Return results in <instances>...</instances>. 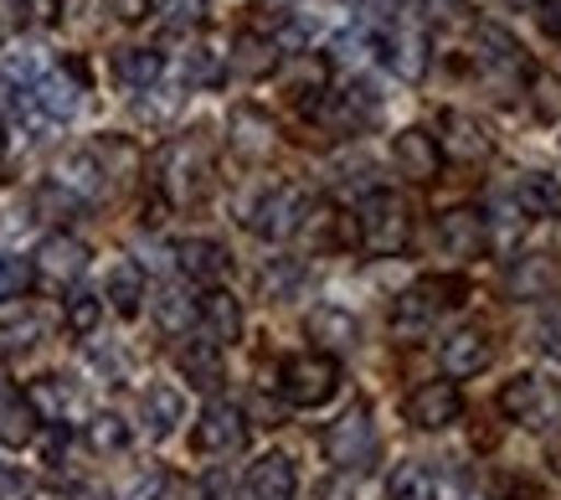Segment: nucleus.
I'll list each match as a JSON object with an SVG mask.
<instances>
[{
	"label": "nucleus",
	"mask_w": 561,
	"mask_h": 500,
	"mask_svg": "<svg viewBox=\"0 0 561 500\" xmlns=\"http://www.w3.org/2000/svg\"><path fill=\"white\" fill-rule=\"evenodd\" d=\"M356 238L371 248L376 259H397V253H408L412 217H408V207H402V196H391V191H371V196L360 202Z\"/></svg>",
	"instance_id": "nucleus-1"
},
{
	"label": "nucleus",
	"mask_w": 561,
	"mask_h": 500,
	"mask_svg": "<svg viewBox=\"0 0 561 500\" xmlns=\"http://www.w3.org/2000/svg\"><path fill=\"white\" fill-rule=\"evenodd\" d=\"M335 387H341V362L324 356V351L289 356L284 372H278V393H284V402H294V408H320V402L335 397Z\"/></svg>",
	"instance_id": "nucleus-2"
},
{
	"label": "nucleus",
	"mask_w": 561,
	"mask_h": 500,
	"mask_svg": "<svg viewBox=\"0 0 561 500\" xmlns=\"http://www.w3.org/2000/svg\"><path fill=\"white\" fill-rule=\"evenodd\" d=\"M324 454H330V465L341 469V475H360V469L376 465V429H371V413H366V402H356L351 413H341L324 433Z\"/></svg>",
	"instance_id": "nucleus-3"
},
{
	"label": "nucleus",
	"mask_w": 561,
	"mask_h": 500,
	"mask_svg": "<svg viewBox=\"0 0 561 500\" xmlns=\"http://www.w3.org/2000/svg\"><path fill=\"white\" fill-rule=\"evenodd\" d=\"M305 217H309L305 191L299 186H268L263 196H257V207L248 212V227H253L257 238L284 242V238H294V232L305 227Z\"/></svg>",
	"instance_id": "nucleus-4"
},
{
	"label": "nucleus",
	"mask_w": 561,
	"mask_h": 500,
	"mask_svg": "<svg viewBox=\"0 0 561 500\" xmlns=\"http://www.w3.org/2000/svg\"><path fill=\"white\" fill-rule=\"evenodd\" d=\"M402 413H408L412 429L438 433V429H448V423H459L463 397H459V387H454V382H423V387L402 402Z\"/></svg>",
	"instance_id": "nucleus-5"
},
{
	"label": "nucleus",
	"mask_w": 561,
	"mask_h": 500,
	"mask_svg": "<svg viewBox=\"0 0 561 500\" xmlns=\"http://www.w3.org/2000/svg\"><path fill=\"white\" fill-rule=\"evenodd\" d=\"M376 47H381V63H387L402 83H417V78L427 72V42H423V32H417V26H408L402 16L391 21V26H381V42H376Z\"/></svg>",
	"instance_id": "nucleus-6"
},
{
	"label": "nucleus",
	"mask_w": 561,
	"mask_h": 500,
	"mask_svg": "<svg viewBox=\"0 0 561 500\" xmlns=\"http://www.w3.org/2000/svg\"><path fill=\"white\" fill-rule=\"evenodd\" d=\"M391 160H397V171L408 175V181H417V186H427V181H438L443 171V150H438V135H427V129H402V135L391 139Z\"/></svg>",
	"instance_id": "nucleus-7"
},
{
	"label": "nucleus",
	"mask_w": 561,
	"mask_h": 500,
	"mask_svg": "<svg viewBox=\"0 0 561 500\" xmlns=\"http://www.w3.org/2000/svg\"><path fill=\"white\" fill-rule=\"evenodd\" d=\"M83 63H68V68H51V72H42L32 83V99H36V109L47 114V120H72L78 114V93H83Z\"/></svg>",
	"instance_id": "nucleus-8"
},
{
	"label": "nucleus",
	"mask_w": 561,
	"mask_h": 500,
	"mask_svg": "<svg viewBox=\"0 0 561 500\" xmlns=\"http://www.w3.org/2000/svg\"><path fill=\"white\" fill-rule=\"evenodd\" d=\"M438 238L454 259H484L490 253V227L479 207H454L438 217Z\"/></svg>",
	"instance_id": "nucleus-9"
},
{
	"label": "nucleus",
	"mask_w": 561,
	"mask_h": 500,
	"mask_svg": "<svg viewBox=\"0 0 561 500\" xmlns=\"http://www.w3.org/2000/svg\"><path fill=\"white\" fill-rule=\"evenodd\" d=\"M175 263H181V274L191 284H206V289H221V279L232 274V259H227V248L211 238H186L175 242Z\"/></svg>",
	"instance_id": "nucleus-10"
},
{
	"label": "nucleus",
	"mask_w": 561,
	"mask_h": 500,
	"mask_svg": "<svg viewBox=\"0 0 561 500\" xmlns=\"http://www.w3.org/2000/svg\"><path fill=\"white\" fill-rule=\"evenodd\" d=\"M248 439V423H242V408L232 402H206L202 423H196V448L202 454H232Z\"/></svg>",
	"instance_id": "nucleus-11"
},
{
	"label": "nucleus",
	"mask_w": 561,
	"mask_h": 500,
	"mask_svg": "<svg viewBox=\"0 0 561 500\" xmlns=\"http://www.w3.org/2000/svg\"><path fill=\"white\" fill-rule=\"evenodd\" d=\"M557 259L551 253H520V259L511 263V274H505V289H511V299H546V294L557 289Z\"/></svg>",
	"instance_id": "nucleus-12"
},
{
	"label": "nucleus",
	"mask_w": 561,
	"mask_h": 500,
	"mask_svg": "<svg viewBox=\"0 0 561 500\" xmlns=\"http://www.w3.org/2000/svg\"><path fill=\"white\" fill-rule=\"evenodd\" d=\"M490 362L494 345L484 330H459V336L443 341V372L448 377H479V372H490Z\"/></svg>",
	"instance_id": "nucleus-13"
},
{
	"label": "nucleus",
	"mask_w": 561,
	"mask_h": 500,
	"mask_svg": "<svg viewBox=\"0 0 561 500\" xmlns=\"http://www.w3.org/2000/svg\"><path fill=\"white\" fill-rule=\"evenodd\" d=\"M36 269H42V279H51V284H72V279L88 269V248L78 238H68V232H51V238L36 248Z\"/></svg>",
	"instance_id": "nucleus-14"
},
{
	"label": "nucleus",
	"mask_w": 561,
	"mask_h": 500,
	"mask_svg": "<svg viewBox=\"0 0 561 500\" xmlns=\"http://www.w3.org/2000/svg\"><path fill=\"white\" fill-rule=\"evenodd\" d=\"M294 459L289 454H263L248 465V496L253 500H289L294 496Z\"/></svg>",
	"instance_id": "nucleus-15"
},
{
	"label": "nucleus",
	"mask_w": 561,
	"mask_h": 500,
	"mask_svg": "<svg viewBox=\"0 0 561 500\" xmlns=\"http://www.w3.org/2000/svg\"><path fill=\"white\" fill-rule=\"evenodd\" d=\"M196 315L206 320V330H211V341L217 345L242 341V305L227 289H206L202 305H196Z\"/></svg>",
	"instance_id": "nucleus-16"
},
{
	"label": "nucleus",
	"mask_w": 561,
	"mask_h": 500,
	"mask_svg": "<svg viewBox=\"0 0 561 500\" xmlns=\"http://www.w3.org/2000/svg\"><path fill=\"white\" fill-rule=\"evenodd\" d=\"M541 408H546V387H541V377H530V372H520V377H511L505 387H500V413L505 418H515V423H536L541 418Z\"/></svg>",
	"instance_id": "nucleus-17"
},
{
	"label": "nucleus",
	"mask_w": 561,
	"mask_h": 500,
	"mask_svg": "<svg viewBox=\"0 0 561 500\" xmlns=\"http://www.w3.org/2000/svg\"><path fill=\"white\" fill-rule=\"evenodd\" d=\"M175 366H181V377H186L191 387H202V393L221 387V345L217 341H186L181 356H175Z\"/></svg>",
	"instance_id": "nucleus-18"
},
{
	"label": "nucleus",
	"mask_w": 561,
	"mask_h": 500,
	"mask_svg": "<svg viewBox=\"0 0 561 500\" xmlns=\"http://www.w3.org/2000/svg\"><path fill=\"white\" fill-rule=\"evenodd\" d=\"M438 150H448V156H459L463 166H469V160H484V156H490V135H484V129H479L469 114H443Z\"/></svg>",
	"instance_id": "nucleus-19"
},
{
	"label": "nucleus",
	"mask_w": 561,
	"mask_h": 500,
	"mask_svg": "<svg viewBox=\"0 0 561 500\" xmlns=\"http://www.w3.org/2000/svg\"><path fill=\"white\" fill-rule=\"evenodd\" d=\"M309 336L324 345V356L330 351H351L356 345V336H360V326H356V315L351 310H335V305H320V310L309 315Z\"/></svg>",
	"instance_id": "nucleus-20"
},
{
	"label": "nucleus",
	"mask_w": 561,
	"mask_h": 500,
	"mask_svg": "<svg viewBox=\"0 0 561 500\" xmlns=\"http://www.w3.org/2000/svg\"><path fill=\"white\" fill-rule=\"evenodd\" d=\"M32 439H36V408L16 387H0V444L21 448V444H32Z\"/></svg>",
	"instance_id": "nucleus-21"
},
{
	"label": "nucleus",
	"mask_w": 561,
	"mask_h": 500,
	"mask_svg": "<svg viewBox=\"0 0 561 500\" xmlns=\"http://www.w3.org/2000/svg\"><path fill=\"white\" fill-rule=\"evenodd\" d=\"M103 294H108V305L124 315V320H135L139 305H145V269L139 263H114L108 269V284H103Z\"/></svg>",
	"instance_id": "nucleus-22"
},
{
	"label": "nucleus",
	"mask_w": 561,
	"mask_h": 500,
	"mask_svg": "<svg viewBox=\"0 0 561 500\" xmlns=\"http://www.w3.org/2000/svg\"><path fill=\"white\" fill-rule=\"evenodd\" d=\"M515 207L526 212V217H536V223L557 217V212H561V186H557V175H541V171L520 175V186H515Z\"/></svg>",
	"instance_id": "nucleus-23"
},
{
	"label": "nucleus",
	"mask_w": 561,
	"mask_h": 500,
	"mask_svg": "<svg viewBox=\"0 0 561 500\" xmlns=\"http://www.w3.org/2000/svg\"><path fill=\"white\" fill-rule=\"evenodd\" d=\"M114 72H119V83L129 93H145V88L160 83V72H165V57L154 53V47H124L114 57Z\"/></svg>",
	"instance_id": "nucleus-24"
},
{
	"label": "nucleus",
	"mask_w": 561,
	"mask_h": 500,
	"mask_svg": "<svg viewBox=\"0 0 561 500\" xmlns=\"http://www.w3.org/2000/svg\"><path fill=\"white\" fill-rule=\"evenodd\" d=\"M103 166H99V156H68L62 166H57V181L51 186H62L72 196V202H88V196H99L103 191Z\"/></svg>",
	"instance_id": "nucleus-25"
},
{
	"label": "nucleus",
	"mask_w": 561,
	"mask_h": 500,
	"mask_svg": "<svg viewBox=\"0 0 561 500\" xmlns=\"http://www.w3.org/2000/svg\"><path fill=\"white\" fill-rule=\"evenodd\" d=\"M479 47H484V68H500V72H526V53H520V42H515L505 26H479Z\"/></svg>",
	"instance_id": "nucleus-26"
},
{
	"label": "nucleus",
	"mask_w": 561,
	"mask_h": 500,
	"mask_svg": "<svg viewBox=\"0 0 561 500\" xmlns=\"http://www.w3.org/2000/svg\"><path fill=\"white\" fill-rule=\"evenodd\" d=\"M433 320H438V305H433L417 284H412V289L391 305V330H397V336H423Z\"/></svg>",
	"instance_id": "nucleus-27"
},
{
	"label": "nucleus",
	"mask_w": 561,
	"mask_h": 500,
	"mask_svg": "<svg viewBox=\"0 0 561 500\" xmlns=\"http://www.w3.org/2000/svg\"><path fill=\"white\" fill-rule=\"evenodd\" d=\"M433 490H438V480H433V469L417 465V459H402L387 480V500H433Z\"/></svg>",
	"instance_id": "nucleus-28"
},
{
	"label": "nucleus",
	"mask_w": 561,
	"mask_h": 500,
	"mask_svg": "<svg viewBox=\"0 0 561 500\" xmlns=\"http://www.w3.org/2000/svg\"><path fill=\"white\" fill-rule=\"evenodd\" d=\"M181 413H186V402H181V393H175L171 382H160V387L145 393V423H150V433H171L181 423Z\"/></svg>",
	"instance_id": "nucleus-29"
},
{
	"label": "nucleus",
	"mask_w": 561,
	"mask_h": 500,
	"mask_svg": "<svg viewBox=\"0 0 561 500\" xmlns=\"http://www.w3.org/2000/svg\"><path fill=\"white\" fill-rule=\"evenodd\" d=\"M273 63H278V47H273V42H263V36H238L232 68H238L242 78H263V72H273Z\"/></svg>",
	"instance_id": "nucleus-30"
},
{
	"label": "nucleus",
	"mask_w": 561,
	"mask_h": 500,
	"mask_svg": "<svg viewBox=\"0 0 561 500\" xmlns=\"http://www.w3.org/2000/svg\"><path fill=\"white\" fill-rule=\"evenodd\" d=\"M88 448H93V454H119V448H129V423H124L119 413L88 418Z\"/></svg>",
	"instance_id": "nucleus-31"
},
{
	"label": "nucleus",
	"mask_w": 561,
	"mask_h": 500,
	"mask_svg": "<svg viewBox=\"0 0 561 500\" xmlns=\"http://www.w3.org/2000/svg\"><path fill=\"white\" fill-rule=\"evenodd\" d=\"M232 129H238V150H242V156H263V150H268L273 124L263 120V114H253V109H238V114H232Z\"/></svg>",
	"instance_id": "nucleus-32"
},
{
	"label": "nucleus",
	"mask_w": 561,
	"mask_h": 500,
	"mask_svg": "<svg viewBox=\"0 0 561 500\" xmlns=\"http://www.w3.org/2000/svg\"><path fill=\"white\" fill-rule=\"evenodd\" d=\"M417 289H423L427 299L438 305V315H443V310H459L463 299H469V279H459V274H438V279H423Z\"/></svg>",
	"instance_id": "nucleus-33"
},
{
	"label": "nucleus",
	"mask_w": 561,
	"mask_h": 500,
	"mask_svg": "<svg viewBox=\"0 0 561 500\" xmlns=\"http://www.w3.org/2000/svg\"><path fill=\"white\" fill-rule=\"evenodd\" d=\"M417 16L427 26H438V32H454L469 21V0H417Z\"/></svg>",
	"instance_id": "nucleus-34"
},
{
	"label": "nucleus",
	"mask_w": 561,
	"mask_h": 500,
	"mask_svg": "<svg viewBox=\"0 0 561 500\" xmlns=\"http://www.w3.org/2000/svg\"><path fill=\"white\" fill-rule=\"evenodd\" d=\"M32 289V263L16 253H0V299H21Z\"/></svg>",
	"instance_id": "nucleus-35"
},
{
	"label": "nucleus",
	"mask_w": 561,
	"mask_h": 500,
	"mask_svg": "<svg viewBox=\"0 0 561 500\" xmlns=\"http://www.w3.org/2000/svg\"><path fill=\"white\" fill-rule=\"evenodd\" d=\"M99 315H103V305L93 299V294H72L68 299V330L72 336H93V330H99Z\"/></svg>",
	"instance_id": "nucleus-36"
},
{
	"label": "nucleus",
	"mask_w": 561,
	"mask_h": 500,
	"mask_svg": "<svg viewBox=\"0 0 561 500\" xmlns=\"http://www.w3.org/2000/svg\"><path fill=\"white\" fill-rule=\"evenodd\" d=\"M191 320H196V305H191L181 289H165L160 294V326L165 330H186Z\"/></svg>",
	"instance_id": "nucleus-37"
},
{
	"label": "nucleus",
	"mask_w": 561,
	"mask_h": 500,
	"mask_svg": "<svg viewBox=\"0 0 561 500\" xmlns=\"http://www.w3.org/2000/svg\"><path fill=\"white\" fill-rule=\"evenodd\" d=\"M202 21H206L202 0H171V11H165V32H171V36H181V32H196Z\"/></svg>",
	"instance_id": "nucleus-38"
},
{
	"label": "nucleus",
	"mask_w": 561,
	"mask_h": 500,
	"mask_svg": "<svg viewBox=\"0 0 561 500\" xmlns=\"http://www.w3.org/2000/svg\"><path fill=\"white\" fill-rule=\"evenodd\" d=\"M165 469H145V475H135V480L119 490V500H160L165 496Z\"/></svg>",
	"instance_id": "nucleus-39"
},
{
	"label": "nucleus",
	"mask_w": 561,
	"mask_h": 500,
	"mask_svg": "<svg viewBox=\"0 0 561 500\" xmlns=\"http://www.w3.org/2000/svg\"><path fill=\"white\" fill-rule=\"evenodd\" d=\"M26 496H32V480L16 465H0V500H26Z\"/></svg>",
	"instance_id": "nucleus-40"
},
{
	"label": "nucleus",
	"mask_w": 561,
	"mask_h": 500,
	"mask_svg": "<svg viewBox=\"0 0 561 500\" xmlns=\"http://www.w3.org/2000/svg\"><path fill=\"white\" fill-rule=\"evenodd\" d=\"M536 336H541V351H546V356H557V362H561V310L546 315Z\"/></svg>",
	"instance_id": "nucleus-41"
},
{
	"label": "nucleus",
	"mask_w": 561,
	"mask_h": 500,
	"mask_svg": "<svg viewBox=\"0 0 561 500\" xmlns=\"http://www.w3.org/2000/svg\"><path fill=\"white\" fill-rule=\"evenodd\" d=\"M217 78H221V63H217V57H211V53H191V83H217Z\"/></svg>",
	"instance_id": "nucleus-42"
},
{
	"label": "nucleus",
	"mask_w": 561,
	"mask_h": 500,
	"mask_svg": "<svg viewBox=\"0 0 561 500\" xmlns=\"http://www.w3.org/2000/svg\"><path fill=\"white\" fill-rule=\"evenodd\" d=\"M150 5L154 0H108V11L119 21H139V16H150Z\"/></svg>",
	"instance_id": "nucleus-43"
},
{
	"label": "nucleus",
	"mask_w": 561,
	"mask_h": 500,
	"mask_svg": "<svg viewBox=\"0 0 561 500\" xmlns=\"http://www.w3.org/2000/svg\"><path fill=\"white\" fill-rule=\"evenodd\" d=\"M21 11H26V16H36V21H51L57 11H62V0H21Z\"/></svg>",
	"instance_id": "nucleus-44"
},
{
	"label": "nucleus",
	"mask_w": 561,
	"mask_h": 500,
	"mask_svg": "<svg viewBox=\"0 0 561 500\" xmlns=\"http://www.w3.org/2000/svg\"><path fill=\"white\" fill-rule=\"evenodd\" d=\"M541 26L551 36H561V0H541Z\"/></svg>",
	"instance_id": "nucleus-45"
},
{
	"label": "nucleus",
	"mask_w": 561,
	"mask_h": 500,
	"mask_svg": "<svg viewBox=\"0 0 561 500\" xmlns=\"http://www.w3.org/2000/svg\"><path fill=\"white\" fill-rule=\"evenodd\" d=\"M505 500H546V490H536V485H515Z\"/></svg>",
	"instance_id": "nucleus-46"
},
{
	"label": "nucleus",
	"mask_w": 561,
	"mask_h": 500,
	"mask_svg": "<svg viewBox=\"0 0 561 500\" xmlns=\"http://www.w3.org/2000/svg\"><path fill=\"white\" fill-rule=\"evenodd\" d=\"M546 459H551V469H557V475H561V433H557V439H551V448H546Z\"/></svg>",
	"instance_id": "nucleus-47"
},
{
	"label": "nucleus",
	"mask_w": 561,
	"mask_h": 500,
	"mask_svg": "<svg viewBox=\"0 0 561 500\" xmlns=\"http://www.w3.org/2000/svg\"><path fill=\"white\" fill-rule=\"evenodd\" d=\"M320 500H345V490H341V485H324Z\"/></svg>",
	"instance_id": "nucleus-48"
}]
</instances>
